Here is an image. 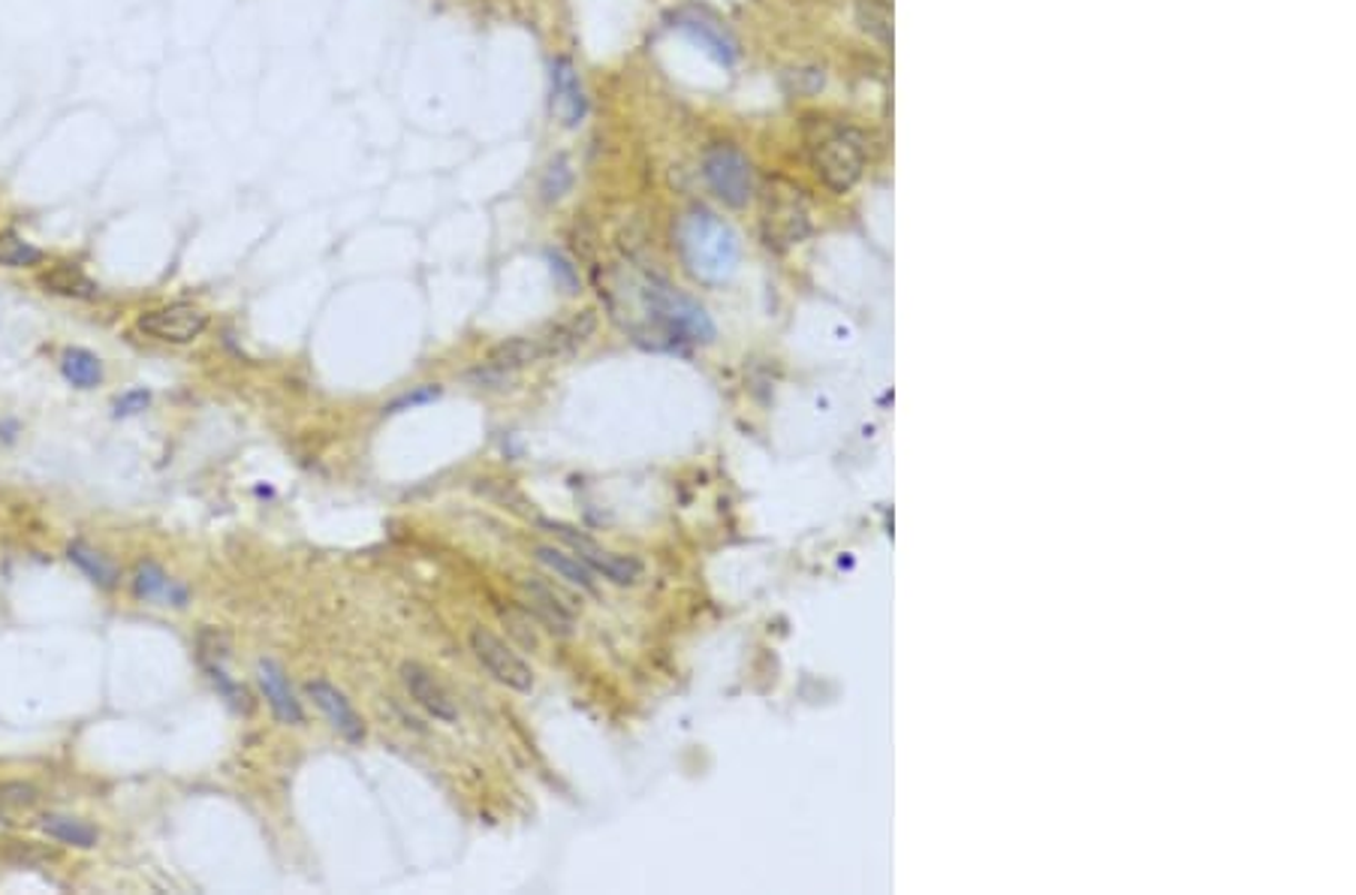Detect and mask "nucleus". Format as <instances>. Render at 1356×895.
<instances>
[{
    "instance_id": "nucleus-1",
    "label": "nucleus",
    "mask_w": 1356,
    "mask_h": 895,
    "mask_svg": "<svg viewBox=\"0 0 1356 895\" xmlns=\"http://www.w3.org/2000/svg\"><path fill=\"white\" fill-rule=\"evenodd\" d=\"M600 296L612 311V320L630 329L637 341H711L715 326L685 292L672 290L667 281L648 275H627V269L609 271Z\"/></svg>"
},
{
    "instance_id": "nucleus-2",
    "label": "nucleus",
    "mask_w": 1356,
    "mask_h": 895,
    "mask_svg": "<svg viewBox=\"0 0 1356 895\" xmlns=\"http://www.w3.org/2000/svg\"><path fill=\"white\" fill-rule=\"evenodd\" d=\"M676 245L685 269L702 284H720L739 266L741 245L730 223L706 209L688 211L678 220Z\"/></svg>"
},
{
    "instance_id": "nucleus-3",
    "label": "nucleus",
    "mask_w": 1356,
    "mask_h": 895,
    "mask_svg": "<svg viewBox=\"0 0 1356 895\" xmlns=\"http://www.w3.org/2000/svg\"><path fill=\"white\" fill-rule=\"evenodd\" d=\"M808 155L817 176L838 193H845L859 181L866 169V142L854 127L835 125L826 118H814L805 125Z\"/></svg>"
},
{
    "instance_id": "nucleus-4",
    "label": "nucleus",
    "mask_w": 1356,
    "mask_h": 895,
    "mask_svg": "<svg viewBox=\"0 0 1356 895\" xmlns=\"http://www.w3.org/2000/svg\"><path fill=\"white\" fill-rule=\"evenodd\" d=\"M702 176L711 193L730 206V209H741L748 206L754 197V167L748 157L741 155L739 148L730 142H718L711 146L702 157Z\"/></svg>"
},
{
    "instance_id": "nucleus-5",
    "label": "nucleus",
    "mask_w": 1356,
    "mask_h": 895,
    "mask_svg": "<svg viewBox=\"0 0 1356 895\" xmlns=\"http://www.w3.org/2000/svg\"><path fill=\"white\" fill-rule=\"evenodd\" d=\"M762 232L775 248H790L808 236V209H805L799 190L781 185V181L769 185L766 202H762Z\"/></svg>"
},
{
    "instance_id": "nucleus-6",
    "label": "nucleus",
    "mask_w": 1356,
    "mask_h": 895,
    "mask_svg": "<svg viewBox=\"0 0 1356 895\" xmlns=\"http://www.w3.org/2000/svg\"><path fill=\"white\" fill-rule=\"evenodd\" d=\"M542 528H549V534L561 537V540L567 543V546H570V549H574V553L579 555L588 567H591V570L600 573V576L609 579V583H616V585L639 583V576H642V564H639L637 558L609 553V549H600L591 537H585V534H579L576 528H570V525H561V521H542Z\"/></svg>"
},
{
    "instance_id": "nucleus-7",
    "label": "nucleus",
    "mask_w": 1356,
    "mask_h": 895,
    "mask_svg": "<svg viewBox=\"0 0 1356 895\" xmlns=\"http://www.w3.org/2000/svg\"><path fill=\"white\" fill-rule=\"evenodd\" d=\"M470 648H473V655H477V660H480L482 667L489 669L491 676L498 678L501 685L512 687V690H519V694H528V690H534L531 667H528L522 657L516 655V652L503 643L501 636H495L491 630H482V627H477V630H470Z\"/></svg>"
},
{
    "instance_id": "nucleus-8",
    "label": "nucleus",
    "mask_w": 1356,
    "mask_h": 895,
    "mask_svg": "<svg viewBox=\"0 0 1356 895\" xmlns=\"http://www.w3.org/2000/svg\"><path fill=\"white\" fill-rule=\"evenodd\" d=\"M206 326H209V314L188 302L167 305V308H157V311H148L139 317L142 332L157 338V341L169 344L197 341L199 335L206 332Z\"/></svg>"
},
{
    "instance_id": "nucleus-9",
    "label": "nucleus",
    "mask_w": 1356,
    "mask_h": 895,
    "mask_svg": "<svg viewBox=\"0 0 1356 895\" xmlns=\"http://www.w3.org/2000/svg\"><path fill=\"white\" fill-rule=\"evenodd\" d=\"M549 109L552 118L567 130H576L588 115V97L579 79V70L570 58H555L552 76H549Z\"/></svg>"
},
{
    "instance_id": "nucleus-10",
    "label": "nucleus",
    "mask_w": 1356,
    "mask_h": 895,
    "mask_svg": "<svg viewBox=\"0 0 1356 895\" xmlns=\"http://www.w3.org/2000/svg\"><path fill=\"white\" fill-rule=\"evenodd\" d=\"M401 682H405L407 694L417 699L419 706L426 708L428 715H435L438 720H447V724L459 720V706H456V699H452V694L447 690V685H443V682H440L431 669L422 667V664H417V660H410V664L401 667Z\"/></svg>"
},
{
    "instance_id": "nucleus-11",
    "label": "nucleus",
    "mask_w": 1356,
    "mask_h": 895,
    "mask_svg": "<svg viewBox=\"0 0 1356 895\" xmlns=\"http://www.w3.org/2000/svg\"><path fill=\"white\" fill-rule=\"evenodd\" d=\"M305 690H308V697L313 699V706L320 708L326 718H329L335 733H341V736H345L347 742H353V745L366 739V724H362L359 712L350 706V699H347L338 687L317 678V682H308Z\"/></svg>"
},
{
    "instance_id": "nucleus-12",
    "label": "nucleus",
    "mask_w": 1356,
    "mask_h": 895,
    "mask_svg": "<svg viewBox=\"0 0 1356 895\" xmlns=\"http://www.w3.org/2000/svg\"><path fill=\"white\" fill-rule=\"evenodd\" d=\"M595 329H597L595 311H579V314H574V317L561 320V324L542 329V332H537V338H540V347H542V359H561V356L576 354V350H579V347H582V344L595 335Z\"/></svg>"
},
{
    "instance_id": "nucleus-13",
    "label": "nucleus",
    "mask_w": 1356,
    "mask_h": 895,
    "mask_svg": "<svg viewBox=\"0 0 1356 895\" xmlns=\"http://www.w3.org/2000/svg\"><path fill=\"white\" fill-rule=\"evenodd\" d=\"M525 594H528V609H534L537 621L549 627L552 634L570 636L574 634V604H564V597L555 588H549L540 579H525Z\"/></svg>"
},
{
    "instance_id": "nucleus-14",
    "label": "nucleus",
    "mask_w": 1356,
    "mask_h": 895,
    "mask_svg": "<svg viewBox=\"0 0 1356 895\" xmlns=\"http://www.w3.org/2000/svg\"><path fill=\"white\" fill-rule=\"evenodd\" d=\"M257 673H260V687H262V694H266V699H269L275 718L281 720V724H290V727H299V724L305 720V712H302V706H299L296 694H292L290 678H287V673L281 669V664H275V660H260Z\"/></svg>"
},
{
    "instance_id": "nucleus-15",
    "label": "nucleus",
    "mask_w": 1356,
    "mask_h": 895,
    "mask_svg": "<svg viewBox=\"0 0 1356 895\" xmlns=\"http://www.w3.org/2000/svg\"><path fill=\"white\" fill-rule=\"evenodd\" d=\"M133 591L139 600H160V604L185 606L188 604V588H181L169 579L167 573L160 570L157 564L142 561L133 573Z\"/></svg>"
},
{
    "instance_id": "nucleus-16",
    "label": "nucleus",
    "mask_w": 1356,
    "mask_h": 895,
    "mask_svg": "<svg viewBox=\"0 0 1356 895\" xmlns=\"http://www.w3.org/2000/svg\"><path fill=\"white\" fill-rule=\"evenodd\" d=\"M678 28L688 33L690 40L699 42V49H706L718 63L736 61V42L727 37V31H720L715 21L702 19V16H681Z\"/></svg>"
},
{
    "instance_id": "nucleus-17",
    "label": "nucleus",
    "mask_w": 1356,
    "mask_h": 895,
    "mask_svg": "<svg viewBox=\"0 0 1356 895\" xmlns=\"http://www.w3.org/2000/svg\"><path fill=\"white\" fill-rule=\"evenodd\" d=\"M534 555H537V561H540L542 567H549L555 576H561L564 583L595 594V570H591L579 555H567L564 549H555V546H537Z\"/></svg>"
},
{
    "instance_id": "nucleus-18",
    "label": "nucleus",
    "mask_w": 1356,
    "mask_h": 895,
    "mask_svg": "<svg viewBox=\"0 0 1356 895\" xmlns=\"http://www.w3.org/2000/svg\"><path fill=\"white\" fill-rule=\"evenodd\" d=\"M40 284L49 292L70 296V299H97L100 296V287L79 266H70V262H61V266L40 275Z\"/></svg>"
},
{
    "instance_id": "nucleus-19",
    "label": "nucleus",
    "mask_w": 1356,
    "mask_h": 895,
    "mask_svg": "<svg viewBox=\"0 0 1356 895\" xmlns=\"http://www.w3.org/2000/svg\"><path fill=\"white\" fill-rule=\"evenodd\" d=\"M40 829L49 835V838H54V842L70 844V847H82V851L94 847L97 838H100V833H97L91 823L76 821V817H63V814H46L40 821Z\"/></svg>"
},
{
    "instance_id": "nucleus-20",
    "label": "nucleus",
    "mask_w": 1356,
    "mask_h": 895,
    "mask_svg": "<svg viewBox=\"0 0 1356 895\" xmlns=\"http://www.w3.org/2000/svg\"><path fill=\"white\" fill-rule=\"evenodd\" d=\"M61 375L76 389H94L103 380V365L94 354H88L82 347H70L61 359Z\"/></svg>"
},
{
    "instance_id": "nucleus-21",
    "label": "nucleus",
    "mask_w": 1356,
    "mask_h": 895,
    "mask_svg": "<svg viewBox=\"0 0 1356 895\" xmlns=\"http://www.w3.org/2000/svg\"><path fill=\"white\" fill-rule=\"evenodd\" d=\"M70 561H73L76 567H79L88 579H91V583L103 585V588H112V585H116V579H118L116 567L106 561L100 553L88 549L84 543H73V546H70Z\"/></svg>"
},
{
    "instance_id": "nucleus-22",
    "label": "nucleus",
    "mask_w": 1356,
    "mask_h": 895,
    "mask_svg": "<svg viewBox=\"0 0 1356 895\" xmlns=\"http://www.w3.org/2000/svg\"><path fill=\"white\" fill-rule=\"evenodd\" d=\"M574 167H570V157L567 155H558L546 167V172H542V181H540V193L546 202H558V199H564L567 193H570V188H574Z\"/></svg>"
},
{
    "instance_id": "nucleus-23",
    "label": "nucleus",
    "mask_w": 1356,
    "mask_h": 895,
    "mask_svg": "<svg viewBox=\"0 0 1356 895\" xmlns=\"http://www.w3.org/2000/svg\"><path fill=\"white\" fill-rule=\"evenodd\" d=\"M42 260V250L33 248L31 241L19 239L12 232H0V266L7 269H28Z\"/></svg>"
},
{
    "instance_id": "nucleus-24",
    "label": "nucleus",
    "mask_w": 1356,
    "mask_h": 895,
    "mask_svg": "<svg viewBox=\"0 0 1356 895\" xmlns=\"http://www.w3.org/2000/svg\"><path fill=\"white\" fill-rule=\"evenodd\" d=\"M546 260H549V269H552V278L555 284L561 287L564 292H579V269L574 266V260H567L561 250H549L546 253Z\"/></svg>"
},
{
    "instance_id": "nucleus-25",
    "label": "nucleus",
    "mask_w": 1356,
    "mask_h": 895,
    "mask_svg": "<svg viewBox=\"0 0 1356 895\" xmlns=\"http://www.w3.org/2000/svg\"><path fill=\"white\" fill-rule=\"evenodd\" d=\"M148 405H151V392H146V389H133V392H124V396L118 398L116 414L118 417H133V414H142Z\"/></svg>"
},
{
    "instance_id": "nucleus-26",
    "label": "nucleus",
    "mask_w": 1356,
    "mask_h": 895,
    "mask_svg": "<svg viewBox=\"0 0 1356 895\" xmlns=\"http://www.w3.org/2000/svg\"><path fill=\"white\" fill-rule=\"evenodd\" d=\"M438 396H440V386H422V389L413 392V396H405L401 401H396V405H389V414H398V410H405V407L426 405V401H435Z\"/></svg>"
}]
</instances>
